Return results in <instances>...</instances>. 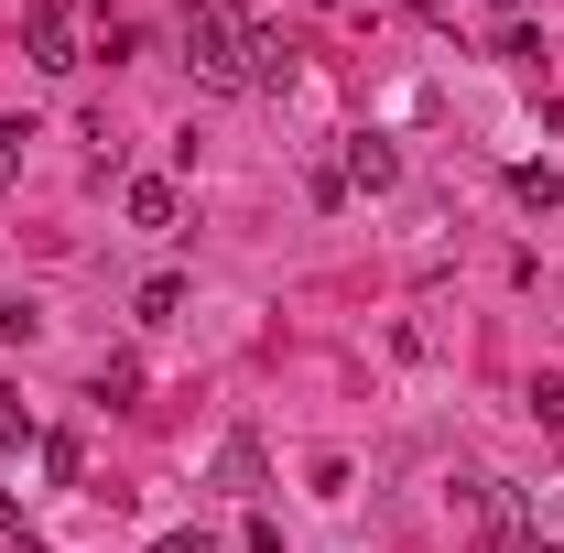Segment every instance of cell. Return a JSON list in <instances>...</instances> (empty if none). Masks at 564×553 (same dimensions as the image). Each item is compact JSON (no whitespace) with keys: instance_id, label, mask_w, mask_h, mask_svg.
Listing matches in <instances>:
<instances>
[{"instance_id":"6da1fadb","label":"cell","mask_w":564,"mask_h":553,"mask_svg":"<svg viewBox=\"0 0 564 553\" xmlns=\"http://www.w3.org/2000/svg\"><path fill=\"white\" fill-rule=\"evenodd\" d=\"M185 66L207 87H250V11L239 0H185Z\"/></svg>"},{"instance_id":"7a4b0ae2","label":"cell","mask_w":564,"mask_h":553,"mask_svg":"<svg viewBox=\"0 0 564 553\" xmlns=\"http://www.w3.org/2000/svg\"><path fill=\"white\" fill-rule=\"evenodd\" d=\"M337 174H348V185H369V196H391V185H402V152H391V131H348Z\"/></svg>"},{"instance_id":"3957f363","label":"cell","mask_w":564,"mask_h":553,"mask_svg":"<svg viewBox=\"0 0 564 553\" xmlns=\"http://www.w3.org/2000/svg\"><path fill=\"white\" fill-rule=\"evenodd\" d=\"M33 66H44V76L87 66V55H76V11H66V0H33Z\"/></svg>"},{"instance_id":"277c9868","label":"cell","mask_w":564,"mask_h":553,"mask_svg":"<svg viewBox=\"0 0 564 553\" xmlns=\"http://www.w3.org/2000/svg\"><path fill=\"white\" fill-rule=\"evenodd\" d=\"M120 207H131V228H174L185 196H174V174H131V185H120Z\"/></svg>"},{"instance_id":"5b68a950","label":"cell","mask_w":564,"mask_h":553,"mask_svg":"<svg viewBox=\"0 0 564 553\" xmlns=\"http://www.w3.org/2000/svg\"><path fill=\"white\" fill-rule=\"evenodd\" d=\"M217 488L228 499H261V434H228L217 445Z\"/></svg>"},{"instance_id":"8992f818","label":"cell","mask_w":564,"mask_h":553,"mask_svg":"<svg viewBox=\"0 0 564 553\" xmlns=\"http://www.w3.org/2000/svg\"><path fill=\"white\" fill-rule=\"evenodd\" d=\"M250 87H293V44L272 22H250Z\"/></svg>"},{"instance_id":"52a82bcc","label":"cell","mask_w":564,"mask_h":553,"mask_svg":"<svg viewBox=\"0 0 564 553\" xmlns=\"http://www.w3.org/2000/svg\"><path fill=\"white\" fill-rule=\"evenodd\" d=\"M131 315H141V326H174V315H185V282H174V272H152V282L131 293Z\"/></svg>"},{"instance_id":"ba28073f","label":"cell","mask_w":564,"mask_h":553,"mask_svg":"<svg viewBox=\"0 0 564 553\" xmlns=\"http://www.w3.org/2000/svg\"><path fill=\"white\" fill-rule=\"evenodd\" d=\"M510 196H521V207L543 217V207H564V174H543V163H521V174H510Z\"/></svg>"},{"instance_id":"9c48e42d","label":"cell","mask_w":564,"mask_h":553,"mask_svg":"<svg viewBox=\"0 0 564 553\" xmlns=\"http://www.w3.org/2000/svg\"><path fill=\"white\" fill-rule=\"evenodd\" d=\"M22 445H33V413H22V391L0 380V456H22Z\"/></svg>"},{"instance_id":"30bf717a","label":"cell","mask_w":564,"mask_h":553,"mask_svg":"<svg viewBox=\"0 0 564 553\" xmlns=\"http://www.w3.org/2000/svg\"><path fill=\"white\" fill-rule=\"evenodd\" d=\"M0 337H44V304L33 293H0Z\"/></svg>"},{"instance_id":"8fae6325","label":"cell","mask_w":564,"mask_h":553,"mask_svg":"<svg viewBox=\"0 0 564 553\" xmlns=\"http://www.w3.org/2000/svg\"><path fill=\"white\" fill-rule=\"evenodd\" d=\"M22 141H33V131H22V120H0V196L22 185Z\"/></svg>"},{"instance_id":"7c38bea8","label":"cell","mask_w":564,"mask_h":553,"mask_svg":"<svg viewBox=\"0 0 564 553\" xmlns=\"http://www.w3.org/2000/svg\"><path fill=\"white\" fill-rule=\"evenodd\" d=\"M532 423H543V434H564V380H532Z\"/></svg>"},{"instance_id":"4fadbf2b","label":"cell","mask_w":564,"mask_h":553,"mask_svg":"<svg viewBox=\"0 0 564 553\" xmlns=\"http://www.w3.org/2000/svg\"><path fill=\"white\" fill-rule=\"evenodd\" d=\"M152 553H217L207 532H152Z\"/></svg>"},{"instance_id":"5bb4252c","label":"cell","mask_w":564,"mask_h":553,"mask_svg":"<svg viewBox=\"0 0 564 553\" xmlns=\"http://www.w3.org/2000/svg\"><path fill=\"white\" fill-rule=\"evenodd\" d=\"M499 553H564L554 532H499Z\"/></svg>"},{"instance_id":"9a60e30c","label":"cell","mask_w":564,"mask_h":553,"mask_svg":"<svg viewBox=\"0 0 564 553\" xmlns=\"http://www.w3.org/2000/svg\"><path fill=\"white\" fill-rule=\"evenodd\" d=\"M0 543H22V510H11V488H0Z\"/></svg>"},{"instance_id":"2e32d148","label":"cell","mask_w":564,"mask_h":553,"mask_svg":"<svg viewBox=\"0 0 564 553\" xmlns=\"http://www.w3.org/2000/svg\"><path fill=\"white\" fill-rule=\"evenodd\" d=\"M489 11H499V22H521V0H489Z\"/></svg>"},{"instance_id":"e0dca14e","label":"cell","mask_w":564,"mask_h":553,"mask_svg":"<svg viewBox=\"0 0 564 553\" xmlns=\"http://www.w3.org/2000/svg\"><path fill=\"white\" fill-rule=\"evenodd\" d=\"M326 11H348V22H358V11H369V0H326Z\"/></svg>"},{"instance_id":"ac0fdd59","label":"cell","mask_w":564,"mask_h":553,"mask_svg":"<svg viewBox=\"0 0 564 553\" xmlns=\"http://www.w3.org/2000/svg\"><path fill=\"white\" fill-rule=\"evenodd\" d=\"M402 11H445V0H402Z\"/></svg>"}]
</instances>
